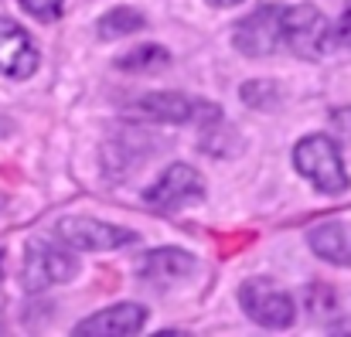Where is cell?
<instances>
[{
	"label": "cell",
	"instance_id": "cell-14",
	"mask_svg": "<svg viewBox=\"0 0 351 337\" xmlns=\"http://www.w3.org/2000/svg\"><path fill=\"white\" fill-rule=\"evenodd\" d=\"M171 62V51L160 48V45H143V48H133L130 55H123L117 62V68L123 72H157Z\"/></svg>",
	"mask_w": 351,
	"mask_h": 337
},
{
	"label": "cell",
	"instance_id": "cell-8",
	"mask_svg": "<svg viewBox=\"0 0 351 337\" xmlns=\"http://www.w3.org/2000/svg\"><path fill=\"white\" fill-rule=\"evenodd\" d=\"M34 68H38V51L27 31L17 21L0 17V72L10 79H27L34 75Z\"/></svg>",
	"mask_w": 351,
	"mask_h": 337
},
{
	"label": "cell",
	"instance_id": "cell-18",
	"mask_svg": "<svg viewBox=\"0 0 351 337\" xmlns=\"http://www.w3.org/2000/svg\"><path fill=\"white\" fill-rule=\"evenodd\" d=\"M208 3H215V7H235V3H242V0H208Z\"/></svg>",
	"mask_w": 351,
	"mask_h": 337
},
{
	"label": "cell",
	"instance_id": "cell-6",
	"mask_svg": "<svg viewBox=\"0 0 351 337\" xmlns=\"http://www.w3.org/2000/svg\"><path fill=\"white\" fill-rule=\"evenodd\" d=\"M55 238L72 249H82V252H106V249L136 242V235L130 228H117V225L96 222V219H62L55 225Z\"/></svg>",
	"mask_w": 351,
	"mask_h": 337
},
{
	"label": "cell",
	"instance_id": "cell-19",
	"mask_svg": "<svg viewBox=\"0 0 351 337\" xmlns=\"http://www.w3.org/2000/svg\"><path fill=\"white\" fill-rule=\"evenodd\" d=\"M3 331H7V324H3V314H0V334H3Z\"/></svg>",
	"mask_w": 351,
	"mask_h": 337
},
{
	"label": "cell",
	"instance_id": "cell-10",
	"mask_svg": "<svg viewBox=\"0 0 351 337\" xmlns=\"http://www.w3.org/2000/svg\"><path fill=\"white\" fill-rule=\"evenodd\" d=\"M133 110L140 112V116H147V119H154V123H188L191 116H198V112L212 110V106H195V103H188L184 96H178V92H150V96H143Z\"/></svg>",
	"mask_w": 351,
	"mask_h": 337
},
{
	"label": "cell",
	"instance_id": "cell-1",
	"mask_svg": "<svg viewBox=\"0 0 351 337\" xmlns=\"http://www.w3.org/2000/svg\"><path fill=\"white\" fill-rule=\"evenodd\" d=\"M293 164L297 171L324 195H341L348 191V171H345V160H341V150L331 136L324 133H314L307 140L297 143L293 150Z\"/></svg>",
	"mask_w": 351,
	"mask_h": 337
},
{
	"label": "cell",
	"instance_id": "cell-9",
	"mask_svg": "<svg viewBox=\"0 0 351 337\" xmlns=\"http://www.w3.org/2000/svg\"><path fill=\"white\" fill-rule=\"evenodd\" d=\"M143 324H147V310L140 303H117L75 324V334H140Z\"/></svg>",
	"mask_w": 351,
	"mask_h": 337
},
{
	"label": "cell",
	"instance_id": "cell-5",
	"mask_svg": "<svg viewBox=\"0 0 351 337\" xmlns=\"http://www.w3.org/2000/svg\"><path fill=\"white\" fill-rule=\"evenodd\" d=\"M205 198V184L198 177V171H191L188 164H174L167 167L147 191H143V201L150 208H160V212H178L191 201H202Z\"/></svg>",
	"mask_w": 351,
	"mask_h": 337
},
{
	"label": "cell",
	"instance_id": "cell-4",
	"mask_svg": "<svg viewBox=\"0 0 351 337\" xmlns=\"http://www.w3.org/2000/svg\"><path fill=\"white\" fill-rule=\"evenodd\" d=\"M79 262L72 259V252L58 249L48 238H34L27 245V259H24V286L27 290H48L55 283H69L75 276Z\"/></svg>",
	"mask_w": 351,
	"mask_h": 337
},
{
	"label": "cell",
	"instance_id": "cell-17",
	"mask_svg": "<svg viewBox=\"0 0 351 337\" xmlns=\"http://www.w3.org/2000/svg\"><path fill=\"white\" fill-rule=\"evenodd\" d=\"M335 126H338V129H341V133L351 140V110H338V112H335Z\"/></svg>",
	"mask_w": 351,
	"mask_h": 337
},
{
	"label": "cell",
	"instance_id": "cell-15",
	"mask_svg": "<svg viewBox=\"0 0 351 337\" xmlns=\"http://www.w3.org/2000/svg\"><path fill=\"white\" fill-rule=\"evenodd\" d=\"M27 14L41 17V21H55L62 14V0H17Z\"/></svg>",
	"mask_w": 351,
	"mask_h": 337
},
{
	"label": "cell",
	"instance_id": "cell-7",
	"mask_svg": "<svg viewBox=\"0 0 351 337\" xmlns=\"http://www.w3.org/2000/svg\"><path fill=\"white\" fill-rule=\"evenodd\" d=\"M232 41L242 55H252V58L273 55L283 45V10L280 7H263L252 17L239 21Z\"/></svg>",
	"mask_w": 351,
	"mask_h": 337
},
{
	"label": "cell",
	"instance_id": "cell-13",
	"mask_svg": "<svg viewBox=\"0 0 351 337\" xmlns=\"http://www.w3.org/2000/svg\"><path fill=\"white\" fill-rule=\"evenodd\" d=\"M133 31H143V14L133 10V7H117V10L103 14L99 24H96V34H99L103 41H113V38L133 34Z\"/></svg>",
	"mask_w": 351,
	"mask_h": 337
},
{
	"label": "cell",
	"instance_id": "cell-16",
	"mask_svg": "<svg viewBox=\"0 0 351 337\" xmlns=\"http://www.w3.org/2000/svg\"><path fill=\"white\" fill-rule=\"evenodd\" d=\"M331 41H338V45L351 48V0H348V7H345V14L338 17V24L331 27Z\"/></svg>",
	"mask_w": 351,
	"mask_h": 337
},
{
	"label": "cell",
	"instance_id": "cell-2",
	"mask_svg": "<svg viewBox=\"0 0 351 337\" xmlns=\"http://www.w3.org/2000/svg\"><path fill=\"white\" fill-rule=\"evenodd\" d=\"M239 303H242V310H245L256 324H263V327H269V331H283V327H290L293 317H297L290 293L280 290V286L269 283V279H249V283H242Z\"/></svg>",
	"mask_w": 351,
	"mask_h": 337
},
{
	"label": "cell",
	"instance_id": "cell-12",
	"mask_svg": "<svg viewBox=\"0 0 351 337\" xmlns=\"http://www.w3.org/2000/svg\"><path fill=\"white\" fill-rule=\"evenodd\" d=\"M311 249L321 259H328V262L351 266V242L338 222H324V225H317V228H311Z\"/></svg>",
	"mask_w": 351,
	"mask_h": 337
},
{
	"label": "cell",
	"instance_id": "cell-20",
	"mask_svg": "<svg viewBox=\"0 0 351 337\" xmlns=\"http://www.w3.org/2000/svg\"><path fill=\"white\" fill-rule=\"evenodd\" d=\"M0 279H3V255H0Z\"/></svg>",
	"mask_w": 351,
	"mask_h": 337
},
{
	"label": "cell",
	"instance_id": "cell-3",
	"mask_svg": "<svg viewBox=\"0 0 351 337\" xmlns=\"http://www.w3.org/2000/svg\"><path fill=\"white\" fill-rule=\"evenodd\" d=\"M331 41V27L324 14L311 3L283 7V45L300 58H317Z\"/></svg>",
	"mask_w": 351,
	"mask_h": 337
},
{
	"label": "cell",
	"instance_id": "cell-11",
	"mask_svg": "<svg viewBox=\"0 0 351 337\" xmlns=\"http://www.w3.org/2000/svg\"><path fill=\"white\" fill-rule=\"evenodd\" d=\"M191 269H195V259L184 249H157L136 266V273L147 283H171V279L188 276Z\"/></svg>",
	"mask_w": 351,
	"mask_h": 337
}]
</instances>
